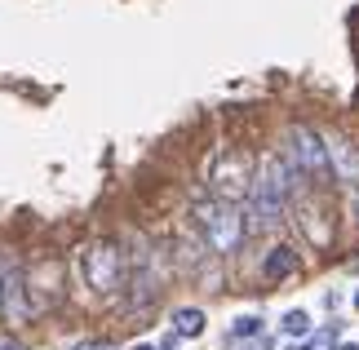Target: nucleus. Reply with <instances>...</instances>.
<instances>
[{"label": "nucleus", "mask_w": 359, "mask_h": 350, "mask_svg": "<svg viewBox=\"0 0 359 350\" xmlns=\"http://www.w3.org/2000/svg\"><path fill=\"white\" fill-rule=\"evenodd\" d=\"M80 350H116L111 342H89V346H80Z\"/></svg>", "instance_id": "nucleus-13"}, {"label": "nucleus", "mask_w": 359, "mask_h": 350, "mask_svg": "<svg viewBox=\"0 0 359 350\" xmlns=\"http://www.w3.org/2000/svg\"><path fill=\"white\" fill-rule=\"evenodd\" d=\"M0 306H5V319L9 324H27L36 315V306L27 302V271H5V288H0Z\"/></svg>", "instance_id": "nucleus-6"}, {"label": "nucleus", "mask_w": 359, "mask_h": 350, "mask_svg": "<svg viewBox=\"0 0 359 350\" xmlns=\"http://www.w3.org/2000/svg\"><path fill=\"white\" fill-rule=\"evenodd\" d=\"M293 271H297V253H293L288 244L271 248V253H266V266H262V275H266V279H288Z\"/></svg>", "instance_id": "nucleus-8"}, {"label": "nucleus", "mask_w": 359, "mask_h": 350, "mask_svg": "<svg viewBox=\"0 0 359 350\" xmlns=\"http://www.w3.org/2000/svg\"><path fill=\"white\" fill-rule=\"evenodd\" d=\"M297 222H302V231H306V240L315 248H328V244H333V227H328V217L306 200V195L297 200Z\"/></svg>", "instance_id": "nucleus-7"}, {"label": "nucleus", "mask_w": 359, "mask_h": 350, "mask_svg": "<svg viewBox=\"0 0 359 350\" xmlns=\"http://www.w3.org/2000/svg\"><path fill=\"white\" fill-rule=\"evenodd\" d=\"M257 328H262V319H253V315H248V319H236V337H253Z\"/></svg>", "instance_id": "nucleus-12"}, {"label": "nucleus", "mask_w": 359, "mask_h": 350, "mask_svg": "<svg viewBox=\"0 0 359 350\" xmlns=\"http://www.w3.org/2000/svg\"><path fill=\"white\" fill-rule=\"evenodd\" d=\"M355 306H359V292H355Z\"/></svg>", "instance_id": "nucleus-18"}, {"label": "nucleus", "mask_w": 359, "mask_h": 350, "mask_svg": "<svg viewBox=\"0 0 359 350\" xmlns=\"http://www.w3.org/2000/svg\"><path fill=\"white\" fill-rule=\"evenodd\" d=\"M0 350H27V346H18V342H0Z\"/></svg>", "instance_id": "nucleus-14"}, {"label": "nucleus", "mask_w": 359, "mask_h": 350, "mask_svg": "<svg viewBox=\"0 0 359 350\" xmlns=\"http://www.w3.org/2000/svg\"><path fill=\"white\" fill-rule=\"evenodd\" d=\"M288 142H293V164H297V173H306V177H333V151L324 147V137L315 133L311 124H293Z\"/></svg>", "instance_id": "nucleus-4"}, {"label": "nucleus", "mask_w": 359, "mask_h": 350, "mask_svg": "<svg viewBox=\"0 0 359 350\" xmlns=\"http://www.w3.org/2000/svg\"><path fill=\"white\" fill-rule=\"evenodd\" d=\"M288 191H293V182H288L284 160L280 156H262L257 173H253V187H248V208H253L257 227H280Z\"/></svg>", "instance_id": "nucleus-1"}, {"label": "nucleus", "mask_w": 359, "mask_h": 350, "mask_svg": "<svg viewBox=\"0 0 359 350\" xmlns=\"http://www.w3.org/2000/svg\"><path fill=\"white\" fill-rule=\"evenodd\" d=\"M302 350H337V328H320L311 337V346H302Z\"/></svg>", "instance_id": "nucleus-11"}, {"label": "nucleus", "mask_w": 359, "mask_h": 350, "mask_svg": "<svg viewBox=\"0 0 359 350\" xmlns=\"http://www.w3.org/2000/svg\"><path fill=\"white\" fill-rule=\"evenodd\" d=\"M173 332H177V337H200V332H204V311H196V306L173 311Z\"/></svg>", "instance_id": "nucleus-9"}, {"label": "nucleus", "mask_w": 359, "mask_h": 350, "mask_svg": "<svg viewBox=\"0 0 359 350\" xmlns=\"http://www.w3.org/2000/svg\"><path fill=\"white\" fill-rule=\"evenodd\" d=\"M280 328L288 332V337H306V332H311V319H306V311H288Z\"/></svg>", "instance_id": "nucleus-10"}, {"label": "nucleus", "mask_w": 359, "mask_h": 350, "mask_svg": "<svg viewBox=\"0 0 359 350\" xmlns=\"http://www.w3.org/2000/svg\"><path fill=\"white\" fill-rule=\"evenodd\" d=\"M248 187H253L248 160L240 156V151H226V156L217 160V169H213V191H217V200H231V204H236L240 195H248Z\"/></svg>", "instance_id": "nucleus-5"}, {"label": "nucleus", "mask_w": 359, "mask_h": 350, "mask_svg": "<svg viewBox=\"0 0 359 350\" xmlns=\"http://www.w3.org/2000/svg\"><path fill=\"white\" fill-rule=\"evenodd\" d=\"M196 227L204 231L213 253H236L240 240H244V217L236 213L231 200H196Z\"/></svg>", "instance_id": "nucleus-2"}, {"label": "nucleus", "mask_w": 359, "mask_h": 350, "mask_svg": "<svg viewBox=\"0 0 359 350\" xmlns=\"http://www.w3.org/2000/svg\"><path fill=\"white\" fill-rule=\"evenodd\" d=\"M80 271H85V284L93 292H116L124 284V253L111 240H93L85 253H80Z\"/></svg>", "instance_id": "nucleus-3"}, {"label": "nucleus", "mask_w": 359, "mask_h": 350, "mask_svg": "<svg viewBox=\"0 0 359 350\" xmlns=\"http://www.w3.org/2000/svg\"><path fill=\"white\" fill-rule=\"evenodd\" d=\"M133 350H151V346H133Z\"/></svg>", "instance_id": "nucleus-17"}, {"label": "nucleus", "mask_w": 359, "mask_h": 350, "mask_svg": "<svg viewBox=\"0 0 359 350\" xmlns=\"http://www.w3.org/2000/svg\"><path fill=\"white\" fill-rule=\"evenodd\" d=\"M337 350H359V346H355V342H351V346H337Z\"/></svg>", "instance_id": "nucleus-15"}, {"label": "nucleus", "mask_w": 359, "mask_h": 350, "mask_svg": "<svg viewBox=\"0 0 359 350\" xmlns=\"http://www.w3.org/2000/svg\"><path fill=\"white\" fill-rule=\"evenodd\" d=\"M0 288H5V271H0Z\"/></svg>", "instance_id": "nucleus-16"}]
</instances>
